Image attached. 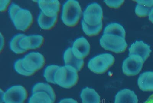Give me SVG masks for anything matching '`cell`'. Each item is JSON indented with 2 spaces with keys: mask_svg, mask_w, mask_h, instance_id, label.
Returning <instances> with one entry per match:
<instances>
[{
  "mask_svg": "<svg viewBox=\"0 0 153 103\" xmlns=\"http://www.w3.org/2000/svg\"><path fill=\"white\" fill-rule=\"evenodd\" d=\"M143 103H153V94L150 95L148 99Z\"/></svg>",
  "mask_w": 153,
  "mask_h": 103,
  "instance_id": "30",
  "label": "cell"
},
{
  "mask_svg": "<svg viewBox=\"0 0 153 103\" xmlns=\"http://www.w3.org/2000/svg\"><path fill=\"white\" fill-rule=\"evenodd\" d=\"M103 11L101 5L97 2L87 5L83 12L81 20L84 33L90 37L97 35L103 27Z\"/></svg>",
  "mask_w": 153,
  "mask_h": 103,
  "instance_id": "1",
  "label": "cell"
},
{
  "mask_svg": "<svg viewBox=\"0 0 153 103\" xmlns=\"http://www.w3.org/2000/svg\"><path fill=\"white\" fill-rule=\"evenodd\" d=\"M149 20L153 23V11L149 16Z\"/></svg>",
  "mask_w": 153,
  "mask_h": 103,
  "instance_id": "31",
  "label": "cell"
},
{
  "mask_svg": "<svg viewBox=\"0 0 153 103\" xmlns=\"http://www.w3.org/2000/svg\"><path fill=\"white\" fill-rule=\"evenodd\" d=\"M80 97L83 103H101V98L94 89L87 87L80 92Z\"/></svg>",
  "mask_w": 153,
  "mask_h": 103,
  "instance_id": "19",
  "label": "cell"
},
{
  "mask_svg": "<svg viewBox=\"0 0 153 103\" xmlns=\"http://www.w3.org/2000/svg\"><path fill=\"white\" fill-rule=\"evenodd\" d=\"M138 99L134 92L129 89L120 90L116 95L114 103H138Z\"/></svg>",
  "mask_w": 153,
  "mask_h": 103,
  "instance_id": "15",
  "label": "cell"
},
{
  "mask_svg": "<svg viewBox=\"0 0 153 103\" xmlns=\"http://www.w3.org/2000/svg\"><path fill=\"white\" fill-rule=\"evenodd\" d=\"M78 72L76 68L70 66H59L54 74V84L63 88H71L78 82Z\"/></svg>",
  "mask_w": 153,
  "mask_h": 103,
  "instance_id": "2",
  "label": "cell"
},
{
  "mask_svg": "<svg viewBox=\"0 0 153 103\" xmlns=\"http://www.w3.org/2000/svg\"><path fill=\"white\" fill-rule=\"evenodd\" d=\"M82 14V8L78 1L68 0L63 5L61 20L67 26L74 27L79 23Z\"/></svg>",
  "mask_w": 153,
  "mask_h": 103,
  "instance_id": "3",
  "label": "cell"
},
{
  "mask_svg": "<svg viewBox=\"0 0 153 103\" xmlns=\"http://www.w3.org/2000/svg\"><path fill=\"white\" fill-rule=\"evenodd\" d=\"M28 103H54L49 95L43 91L35 92L29 98Z\"/></svg>",
  "mask_w": 153,
  "mask_h": 103,
  "instance_id": "20",
  "label": "cell"
},
{
  "mask_svg": "<svg viewBox=\"0 0 153 103\" xmlns=\"http://www.w3.org/2000/svg\"><path fill=\"white\" fill-rule=\"evenodd\" d=\"M12 21L15 28L19 31H27L33 22V16L28 9L20 8Z\"/></svg>",
  "mask_w": 153,
  "mask_h": 103,
  "instance_id": "8",
  "label": "cell"
},
{
  "mask_svg": "<svg viewBox=\"0 0 153 103\" xmlns=\"http://www.w3.org/2000/svg\"><path fill=\"white\" fill-rule=\"evenodd\" d=\"M137 5L135 12L139 17L149 16L153 11V0H137L135 1Z\"/></svg>",
  "mask_w": 153,
  "mask_h": 103,
  "instance_id": "17",
  "label": "cell"
},
{
  "mask_svg": "<svg viewBox=\"0 0 153 103\" xmlns=\"http://www.w3.org/2000/svg\"><path fill=\"white\" fill-rule=\"evenodd\" d=\"M71 48L72 53L76 57L84 59L89 54L91 46L87 39L84 37H81L75 40Z\"/></svg>",
  "mask_w": 153,
  "mask_h": 103,
  "instance_id": "11",
  "label": "cell"
},
{
  "mask_svg": "<svg viewBox=\"0 0 153 103\" xmlns=\"http://www.w3.org/2000/svg\"><path fill=\"white\" fill-rule=\"evenodd\" d=\"M100 44L105 50L117 53H123L128 47L125 37L113 33H103Z\"/></svg>",
  "mask_w": 153,
  "mask_h": 103,
  "instance_id": "4",
  "label": "cell"
},
{
  "mask_svg": "<svg viewBox=\"0 0 153 103\" xmlns=\"http://www.w3.org/2000/svg\"><path fill=\"white\" fill-rule=\"evenodd\" d=\"M21 60L23 68L31 75L42 69L45 64V59L43 55L37 52L27 53Z\"/></svg>",
  "mask_w": 153,
  "mask_h": 103,
  "instance_id": "6",
  "label": "cell"
},
{
  "mask_svg": "<svg viewBox=\"0 0 153 103\" xmlns=\"http://www.w3.org/2000/svg\"><path fill=\"white\" fill-rule=\"evenodd\" d=\"M59 67L57 65H50L46 67L44 71L43 77L46 81L54 84V74Z\"/></svg>",
  "mask_w": 153,
  "mask_h": 103,
  "instance_id": "24",
  "label": "cell"
},
{
  "mask_svg": "<svg viewBox=\"0 0 153 103\" xmlns=\"http://www.w3.org/2000/svg\"><path fill=\"white\" fill-rule=\"evenodd\" d=\"M38 4L41 12L48 17L58 15L61 9V4L57 0L38 1Z\"/></svg>",
  "mask_w": 153,
  "mask_h": 103,
  "instance_id": "12",
  "label": "cell"
},
{
  "mask_svg": "<svg viewBox=\"0 0 153 103\" xmlns=\"http://www.w3.org/2000/svg\"><path fill=\"white\" fill-rule=\"evenodd\" d=\"M25 35V34L21 33L16 34L10 41V48L12 52L16 54H23L26 52V51L23 50L20 48L19 43L20 40Z\"/></svg>",
  "mask_w": 153,
  "mask_h": 103,
  "instance_id": "22",
  "label": "cell"
},
{
  "mask_svg": "<svg viewBox=\"0 0 153 103\" xmlns=\"http://www.w3.org/2000/svg\"><path fill=\"white\" fill-rule=\"evenodd\" d=\"M63 60L65 65L73 67L78 71H80L84 67V59L76 57L72 53L71 48H68L65 51Z\"/></svg>",
  "mask_w": 153,
  "mask_h": 103,
  "instance_id": "14",
  "label": "cell"
},
{
  "mask_svg": "<svg viewBox=\"0 0 153 103\" xmlns=\"http://www.w3.org/2000/svg\"><path fill=\"white\" fill-rule=\"evenodd\" d=\"M28 97L26 89L21 85H16L3 92L1 90V103H24Z\"/></svg>",
  "mask_w": 153,
  "mask_h": 103,
  "instance_id": "7",
  "label": "cell"
},
{
  "mask_svg": "<svg viewBox=\"0 0 153 103\" xmlns=\"http://www.w3.org/2000/svg\"><path fill=\"white\" fill-rule=\"evenodd\" d=\"M45 38L40 35H25L19 41V46L26 51L39 49L43 46Z\"/></svg>",
  "mask_w": 153,
  "mask_h": 103,
  "instance_id": "10",
  "label": "cell"
},
{
  "mask_svg": "<svg viewBox=\"0 0 153 103\" xmlns=\"http://www.w3.org/2000/svg\"><path fill=\"white\" fill-rule=\"evenodd\" d=\"M139 89L144 92H153V72L147 71L140 74L137 80Z\"/></svg>",
  "mask_w": 153,
  "mask_h": 103,
  "instance_id": "16",
  "label": "cell"
},
{
  "mask_svg": "<svg viewBox=\"0 0 153 103\" xmlns=\"http://www.w3.org/2000/svg\"><path fill=\"white\" fill-rule=\"evenodd\" d=\"M13 67L15 71L19 74L26 77L31 76V74L27 72L23 68L22 64L21 59H19L15 62L13 65Z\"/></svg>",
  "mask_w": 153,
  "mask_h": 103,
  "instance_id": "25",
  "label": "cell"
},
{
  "mask_svg": "<svg viewBox=\"0 0 153 103\" xmlns=\"http://www.w3.org/2000/svg\"><path fill=\"white\" fill-rule=\"evenodd\" d=\"M1 11L4 12L6 11L10 5V1H1Z\"/></svg>",
  "mask_w": 153,
  "mask_h": 103,
  "instance_id": "28",
  "label": "cell"
},
{
  "mask_svg": "<svg viewBox=\"0 0 153 103\" xmlns=\"http://www.w3.org/2000/svg\"><path fill=\"white\" fill-rule=\"evenodd\" d=\"M144 62L140 56H130L123 62V72L124 74L128 76L137 75L141 71Z\"/></svg>",
  "mask_w": 153,
  "mask_h": 103,
  "instance_id": "9",
  "label": "cell"
},
{
  "mask_svg": "<svg viewBox=\"0 0 153 103\" xmlns=\"http://www.w3.org/2000/svg\"><path fill=\"white\" fill-rule=\"evenodd\" d=\"M104 2L109 7L118 9L123 4L124 1H104Z\"/></svg>",
  "mask_w": 153,
  "mask_h": 103,
  "instance_id": "27",
  "label": "cell"
},
{
  "mask_svg": "<svg viewBox=\"0 0 153 103\" xmlns=\"http://www.w3.org/2000/svg\"><path fill=\"white\" fill-rule=\"evenodd\" d=\"M115 59L112 55L104 53L95 56L89 60L88 67L90 70L97 74L106 72L114 64Z\"/></svg>",
  "mask_w": 153,
  "mask_h": 103,
  "instance_id": "5",
  "label": "cell"
},
{
  "mask_svg": "<svg viewBox=\"0 0 153 103\" xmlns=\"http://www.w3.org/2000/svg\"><path fill=\"white\" fill-rule=\"evenodd\" d=\"M129 50V56L137 55L140 56L144 62L149 57L151 52L150 46L142 41H135L131 45Z\"/></svg>",
  "mask_w": 153,
  "mask_h": 103,
  "instance_id": "13",
  "label": "cell"
},
{
  "mask_svg": "<svg viewBox=\"0 0 153 103\" xmlns=\"http://www.w3.org/2000/svg\"><path fill=\"white\" fill-rule=\"evenodd\" d=\"M58 103H79L76 100L72 98L62 99Z\"/></svg>",
  "mask_w": 153,
  "mask_h": 103,
  "instance_id": "29",
  "label": "cell"
},
{
  "mask_svg": "<svg viewBox=\"0 0 153 103\" xmlns=\"http://www.w3.org/2000/svg\"><path fill=\"white\" fill-rule=\"evenodd\" d=\"M103 33H113L126 36L125 30L123 27L119 23H113L108 24L104 30Z\"/></svg>",
  "mask_w": 153,
  "mask_h": 103,
  "instance_id": "23",
  "label": "cell"
},
{
  "mask_svg": "<svg viewBox=\"0 0 153 103\" xmlns=\"http://www.w3.org/2000/svg\"><path fill=\"white\" fill-rule=\"evenodd\" d=\"M20 8L21 7H20L19 5L15 4L14 2L11 3L9 8H8L9 15L11 20H12L13 19L15 15L17 13L18 11L20 9Z\"/></svg>",
  "mask_w": 153,
  "mask_h": 103,
  "instance_id": "26",
  "label": "cell"
},
{
  "mask_svg": "<svg viewBox=\"0 0 153 103\" xmlns=\"http://www.w3.org/2000/svg\"><path fill=\"white\" fill-rule=\"evenodd\" d=\"M43 91L49 95L54 103L56 101V95L55 92L53 88L50 85L43 82H38L33 86L31 92L32 93L36 92Z\"/></svg>",
  "mask_w": 153,
  "mask_h": 103,
  "instance_id": "21",
  "label": "cell"
},
{
  "mask_svg": "<svg viewBox=\"0 0 153 103\" xmlns=\"http://www.w3.org/2000/svg\"><path fill=\"white\" fill-rule=\"evenodd\" d=\"M58 16L48 17L40 12L37 18L38 25L42 29L49 31L54 28L56 24Z\"/></svg>",
  "mask_w": 153,
  "mask_h": 103,
  "instance_id": "18",
  "label": "cell"
}]
</instances>
